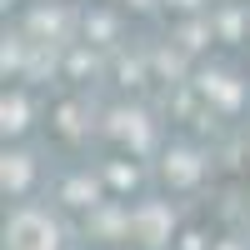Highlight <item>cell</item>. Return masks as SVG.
I'll return each mask as SVG.
<instances>
[{
  "mask_svg": "<svg viewBox=\"0 0 250 250\" xmlns=\"http://www.w3.org/2000/svg\"><path fill=\"white\" fill-rule=\"evenodd\" d=\"M25 180H30V155H5V190H25Z\"/></svg>",
  "mask_w": 250,
  "mask_h": 250,
  "instance_id": "obj_1",
  "label": "cell"
},
{
  "mask_svg": "<svg viewBox=\"0 0 250 250\" xmlns=\"http://www.w3.org/2000/svg\"><path fill=\"white\" fill-rule=\"evenodd\" d=\"M65 200H70V205H95V185L70 180V185H65Z\"/></svg>",
  "mask_w": 250,
  "mask_h": 250,
  "instance_id": "obj_3",
  "label": "cell"
},
{
  "mask_svg": "<svg viewBox=\"0 0 250 250\" xmlns=\"http://www.w3.org/2000/svg\"><path fill=\"white\" fill-rule=\"evenodd\" d=\"M5 130H10V135L25 130V100H20V95H10V100H5Z\"/></svg>",
  "mask_w": 250,
  "mask_h": 250,
  "instance_id": "obj_2",
  "label": "cell"
}]
</instances>
